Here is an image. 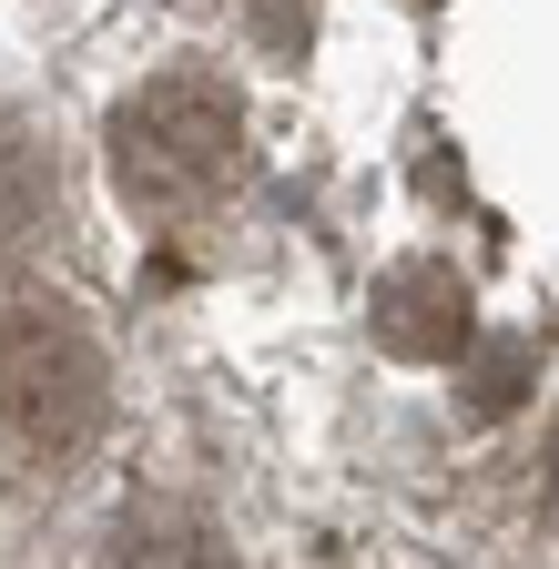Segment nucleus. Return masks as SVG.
Returning a JSON list of instances; mask_svg holds the SVG:
<instances>
[{"instance_id":"nucleus-1","label":"nucleus","mask_w":559,"mask_h":569,"mask_svg":"<svg viewBox=\"0 0 559 569\" xmlns=\"http://www.w3.org/2000/svg\"><path fill=\"white\" fill-rule=\"evenodd\" d=\"M112 407L102 346L61 296H0V448L82 458Z\"/></svg>"},{"instance_id":"nucleus-2","label":"nucleus","mask_w":559,"mask_h":569,"mask_svg":"<svg viewBox=\"0 0 559 569\" xmlns=\"http://www.w3.org/2000/svg\"><path fill=\"white\" fill-rule=\"evenodd\" d=\"M112 163H122V193H132V203L193 213L203 193L234 173V102L203 82V71H173V82H153L143 102L122 112Z\"/></svg>"},{"instance_id":"nucleus-3","label":"nucleus","mask_w":559,"mask_h":569,"mask_svg":"<svg viewBox=\"0 0 559 569\" xmlns=\"http://www.w3.org/2000/svg\"><path fill=\"white\" fill-rule=\"evenodd\" d=\"M41 213H51V173H41V153H31L21 132H0V244H21Z\"/></svg>"}]
</instances>
